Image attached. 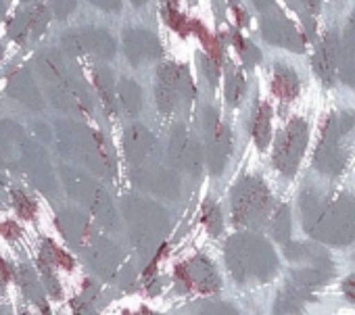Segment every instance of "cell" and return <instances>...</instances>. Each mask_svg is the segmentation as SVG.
Segmentation results:
<instances>
[{
  "label": "cell",
  "instance_id": "8992f818",
  "mask_svg": "<svg viewBox=\"0 0 355 315\" xmlns=\"http://www.w3.org/2000/svg\"><path fill=\"white\" fill-rule=\"evenodd\" d=\"M270 115H272L270 107L268 105H261L259 107V113H257V117L253 121V136H255L259 148H266V144L270 140Z\"/></svg>",
  "mask_w": 355,
  "mask_h": 315
},
{
  "label": "cell",
  "instance_id": "30bf717a",
  "mask_svg": "<svg viewBox=\"0 0 355 315\" xmlns=\"http://www.w3.org/2000/svg\"><path fill=\"white\" fill-rule=\"evenodd\" d=\"M230 86L234 88V78L230 80ZM236 88H243V80H241V75L236 78ZM239 96H241V92H236V94H230V100H232V102H236V100H239Z\"/></svg>",
  "mask_w": 355,
  "mask_h": 315
},
{
  "label": "cell",
  "instance_id": "3957f363",
  "mask_svg": "<svg viewBox=\"0 0 355 315\" xmlns=\"http://www.w3.org/2000/svg\"><path fill=\"white\" fill-rule=\"evenodd\" d=\"M336 53H338L336 51V38L330 34V36H326L322 48L315 55V71H318V75L324 78L326 84L332 82V75L336 69Z\"/></svg>",
  "mask_w": 355,
  "mask_h": 315
},
{
  "label": "cell",
  "instance_id": "ba28073f",
  "mask_svg": "<svg viewBox=\"0 0 355 315\" xmlns=\"http://www.w3.org/2000/svg\"><path fill=\"white\" fill-rule=\"evenodd\" d=\"M197 30H199V38L205 42V48H207L209 57L214 59V63H220V61H222V51H220L218 40H216V38H211V36L207 34V30H205V28L197 26Z\"/></svg>",
  "mask_w": 355,
  "mask_h": 315
},
{
  "label": "cell",
  "instance_id": "9c48e42d",
  "mask_svg": "<svg viewBox=\"0 0 355 315\" xmlns=\"http://www.w3.org/2000/svg\"><path fill=\"white\" fill-rule=\"evenodd\" d=\"M165 19H167V24H169L178 34H182V36H187V34H189V26H187V21H184L180 15H178V11H175L173 7L165 13Z\"/></svg>",
  "mask_w": 355,
  "mask_h": 315
},
{
  "label": "cell",
  "instance_id": "52a82bcc",
  "mask_svg": "<svg viewBox=\"0 0 355 315\" xmlns=\"http://www.w3.org/2000/svg\"><path fill=\"white\" fill-rule=\"evenodd\" d=\"M345 80L347 84H355V15L351 17L349 24V34H347V59H345Z\"/></svg>",
  "mask_w": 355,
  "mask_h": 315
},
{
  "label": "cell",
  "instance_id": "7a4b0ae2",
  "mask_svg": "<svg viewBox=\"0 0 355 315\" xmlns=\"http://www.w3.org/2000/svg\"><path fill=\"white\" fill-rule=\"evenodd\" d=\"M268 195L263 192L261 184H257L255 180H249L247 186H243L239 190V195H234V219L245 222L247 217H259L257 213L266 207Z\"/></svg>",
  "mask_w": 355,
  "mask_h": 315
},
{
  "label": "cell",
  "instance_id": "6da1fadb",
  "mask_svg": "<svg viewBox=\"0 0 355 315\" xmlns=\"http://www.w3.org/2000/svg\"><path fill=\"white\" fill-rule=\"evenodd\" d=\"M307 140V125L301 119H295L282 134L280 142H278V150H276V165L278 170H282L284 174H293L297 170L299 156L303 152Z\"/></svg>",
  "mask_w": 355,
  "mask_h": 315
},
{
  "label": "cell",
  "instance_id": "8fae6325",
  "mask_svg": "<svg viewBox=\"0 0 355 315\" xmlns=\"http://www.w3.org/2000/svg\"><path fill=\"white\" fill-rule=\"evenodd\" d=\"M303 3H305V7L309 11H318L320 9V0H303Z\"/></svg>",
  "mask_w": 355,
  "mask_h": 315
},
{
  "label": "cell",
  "instance_id": "5b68a950",
  "mask_svg": "<svg viewBox=\"0 0 355 315\" xmlns=\"http://www.w3.org/2000/svg\"><path fill=\"white\" fill-rule=\"evenodd\" d=\"M274 92H276L278 96L291 100V98L299 92V82H297L295 73L288 71V69L278 67V69H276V75H274Z\"/></svg>",
  "mask_w": 355,
  "mask_h": 315
},
{
  "label": "cell",
  "instance_id": "277c9868",
  "mask_svg": "<svg viewBox=\"0 0 355 315\" xmlns=\"http://www.w3.org/2000/svg\"><path fill=\"white\" fill-rule=\"evenodd\" d=\"M266 40L282 46H291L293 51H301V38L297 36L293 26L284 21H272L270 26H266Z\"/></svg>",
  "mask_w": 355,
  "mask_h": 315
}]
</instances>
